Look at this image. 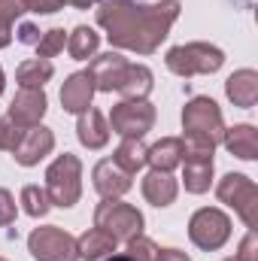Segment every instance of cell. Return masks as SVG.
Here are the masks:
<instances>
[{
	"instance_id": "9",
	"label": "cell",
	"mask_w": 258,
	"mask_h": 261,
	"mask_svg": "<svg viewBox=\"0 0 258 261\" xmlns=\"http://www.w3.org/2000/svg\"><path fill=\"white\" fill-rule=\"evenodd\" d=\"M155 107L149 100H119L113 110H110V119L107 125L113 134L119 137H134V140H143L149 130L155 128Z\"/></svg>"
},
{
	"instance_id": "31",
	"label": "cell",
	"mask_w": 258,
	"mask_h": 261,
	"mask_svg": "<svg viewBox=\"0 0 258 261\" xmlns=\"http://www.w3.org/2000/svg\"><path fill=\"white\" fill-rule=\"evenodd\" d=\"M15 213H18V206H15L12 192H9V189H0V228L12 225V222H15Z\"/></svg>"
},
{
	"instance_id": "39",
	"label": "cell",
	"mask_w": 258,
	"mask_h": 261,
	"mask_svg": "<svg viewBox=\"0 0 258 261\" xmlns=\"http://www.w3.org/2000/svg\"><path fill=\"white\" fill-rule=\"evenodd\" d=\"M225 261H237V258H225Z\"/></svg>"
},
{
	"instance_id": "6",
	"label": "cell",
	"mask_w": 258,
	"mask_h": 261,
	"mask_svg": "<svg viewBox=\"0 0 258 261\" xmlns=\"http://www.w3.org/2000/svg\"><path fill=\"white\" fill-rule=\"evenodd\" d=\"M216 195L225 206H231L249 231L258 228V186L246 173H225L216 186Z\"/></svg>"
},
{
	"instance_id": "5",
	"label": "cell",
	"mask_w": 258,
	"mask_h": 261,
	"mask_svg": "<svg viewBox=\"0 0 258 261\" xmlns=\"http://www.w3.org/2000/svg\"><path fill=\"white\" fill-rule=\"evenodd\" d=\"M143 225V213L134 203H125L122 197H104L94 210V228H104L116 243H131L134 237H140Z\"/></svg>"
},
{
	"instance_id": "30",
	"label": "cell",
	"mask_w": 258,
	"mask_h": 261,
	"mask_svg": "<svg viewBox=\"0 0 258 261\" xmlns=\"http://www.w3.org/2000/svg\"><path fill=\"white\" fill-rule=\"evenodd\" d=\"M24 130L28 128H21V125L12 122L9 116H3V119H0V152H12V149L18 146V140L24 137Z\"/></svg>"
},
{
	"instance_id": "21",
	"label": "cell",
	"mask_w": 258,
	"mask_h": 261,
	"mask_svg": "<svg viewBox=\"0 0 258 261\" xmlns=\"http://www.w3.org/2000/svg\"><path fill=\"white\" fill-rule=\"evenodd\" d=\"M116 240L104 231V228H88L85 234L76 237V252H79V261H104L107 255L116 252Z\"/></svg>"
},
{
	"instance_id": "14",
	"label": "cell",
	"mask_w": 258,
	"mask_h": 261,
	"mask_svg": "<svg viewBox=\"0 0 258 261\" xmlns=\"http://www.w3.org/2000/svg\"><path fill=\"white\" fill-rule=\"evenodd\" d=\"M91 100H94L91 73H88V70L70 73V76L64 79V85H61V107H64V113L79 116V113H85V110L91 107Z\"/></svg>"
},
{
	"instance_id": "11",
	"label": "cell",
	"mask_w": 258,
	"mask_h": 261,
	"mask_svg": "<svg viewBox=\"0 0 258 261\" xmlns=\"http://www.w3.org/2000/svg\"><path fill=\"white\" fill-rule=\"evenodd\" d=\"M52 149H55V134L46 125H34V128L24 130V137L12 149V158L21 167H37L46 155H52Z\"/></svg>"
},
{
	"instance_id": "2",
	"label": "cell",
	"mask_w": 258,
	"mask_h": 261,
	"mask_svg": "<svg viewBox=\"0 0 258 261\" xmlns=\"http://www.w3.org/2000/svg\"><path fill=\"white\" fill-rule=\"evenodd\" d=\"M225 137V119L222 110L213 97L197 94L183 107V140L194 143H207V146H219Z\"/></svg>"
},
{
	"instance_id": "16",
	"label": "cell",
	"mask_w": 258,
	"mask_h": 261,
	"mask_svg": "<svg viewBox=\"0 0 258 261\" xmlns=\"http://www.w3.org/2000/svg\"><path fill=\"white\" fill-rule=\"evenodd\" d=\"M76 137H79V143L85 149H104L110 143V125H107L104 113L94 110V107H88L85 113H79V119H76Z\"/></svg>"
},
{
	"instance_id": "40",
	"label": "cell",
	"mask_w": 258,
	"mask_h": 261,
	"mask_svg": "<svg viewBox=\"0 0 258 261\" xmlns=\"http://www.w3.org/2000/svg\"><path fill=\"white\" fill-rule=\"evenodd\" d=\"M0 261H6V258H0Z\"/></svg>"
},
{
	"instance_id": "17",
	"label": "cell",
	"mask_w": 258,
	"mask_h": 261,
	"mask_svg": "<svg viewBox=\"0 0 258 261\" xmlns=\"http://www.w3.org/2000/svg\"><path fill=\"white\" fill-rule=\"evenodd\" d=\"M140 189H143V197H146L152 206H158V210L170 206V203L176 200V195H179V182H176L170 173H161V170H149V173L143 176Z\"/></svg>"
},
{
	"instance_id": "20",
	"label": "cell",
	"mask_w": 258,
	"mask_h": 261,
	"mask_svg": "<svg viewBox=\"0 0 258 261\" xmlns=\"http://www.w3.org/2000/svg\"><path fill=\"white\" fill-rule=\"evenodd\" d=\"M222 146L240 158V161H255L258 158V130L252 125H234V128H225V137H222Z\"/></svg>"
},
{
	"instance_id": "12",
	"label": "cell",
	"mask_w": 258,
	"mask_h": 261,
	"mask_svg": "<svg viewBox=\"0 0 258 261\" xmlns=\"http://www.w3.org/2000/svg\"><path fill=\"white\" fill-rule=\"evenodd\" d=\"M91 182H94V192L100 197H122L131 192V186H134V176L125 173L113 158H104V161H97L94 164V170H91Z\"/></svg>"
},
{
	"instance_id": "26",
	"label": "cell",
	"mask_w": 258,
	"mask_h": 261,
	"mask_svg": "<svg viewBox=\"0 0 258 261\" xmlns=\"http://www.w3.org/2000/svg\"><path fill=\"white\" fill-rule=\"evenodd\" d=\"M18 203H21V210H24L31 219H43V216L52 210L46 189H40V186H24L21 195H18Z\"/></svg>"
},
{
	"instance_id": "32",
	"label": "cell",
	"mask_w": 258,
	"mask_h": 261,
	"mask_svg": "<svg viewBox=\"0 0 258 261\" xmlns=\"http://www.w3.org/2000/svg\"><path fill=\"white\" fill-rule=\"evenodd\" d=\"M234 258L237 261H258V237H255V231H246V237L240 240Z\"/></svg>"
},
{
	"instance_id": "1",
	"label": "cell",
	"mask_w": 258,
	"mask_h": 261,
	"mask_svg": "<svg viewBox=\"0 0 258 261\" xmlns=\"http://www.w3.org/2000/svg\"><path fill=\"white\" fill-rule=\"evenodd\" d=\"M183 12L179 0L158 3H134V0H97L94 18L104 28L113 49H125L137 55H152L167 40L170 28Z\"/></svg>"
},
{
	"instance_id": "37",
	"label": "cell",
	"mask_w": 258,
	"mask_h": 261,
	"mask_svg": "<svg viewBox=\"0 0 258 261\" xmlns=\"http://www.w3.org/2000/svg\"><path fill=\"white\" fill-rule=\"evenodd\" d=\"M104 261H131V258L125 255V252H113V255H107Z\"/></svg>"
},
{
	"instance_id": "10",
	"label": "cell",
	"mask_w": 258,
	"mask_h": 261,
	"mask_svg": "<svg viewBox=\"0 0 258 261\" xmlns=\"http://www.w3.org/2000/svg\"><path fill=\"white\" fill-rule=\"evenodd\" d=\"M46 110H49V97L43 88H18L15 97L9 100L6 116L18 122L21 128H34V125H43Z\"/></svg>"
},
{
	"instance_id": "38",
	"label": "cell",
	"mask_w": 258,
	"mask_h": 261,
	"mask_svg": "<svg viewBox=\"0 0 258 261\" xmlns=\"http://www.w3.org/2000/svg\"><path fill=\"white\" fill-rule=\"evenodd\" d=\"M3 88H6V76H3V67H0V94H3Z\"/></svg>"
},
{
	"instance_id": "23",
	"label": "cell",
	"mask_w": 258,
	"mask_h": 261,
	"mask_svg": "<svg viewBox=\"0 0 258 261\" xmlns=\"http://www.w3.org/2000/svg\"><path fill=\"white\" fill-rule=\"evenodd\" d=\"M97 46H100V34H97L94 28H88V24L73 28L70 37H67V52H70L73 61H88V58H94V55H97Z\"/></svg>"
},
{
	"instance_id": "36",
	"label": "cell",
	"mask_w": 258,
	"mask_h": 261,
	"mask_svg": "<svg viewBox=\"0 0 258 261\" xmlns=\"http://www.w3.org/2000/svg\"><path fill=\"white\" fill-rule=\"evenodd\" d=\"M64 6H73V9H88V6H94L97 0H61Z\"/></svg>"
},
{
	"instance_id": "35",
	"label": "cell",
	"mask_w": 258,
	"mask_h": 261,
	"mask_svg": "<svg viewBox=\"0 0 258 261\" xmlns=\"http://www.w3.org/2000/svg\"><path fill=\"white\" fill-rule=\"evenodd\" d=\"M158 261H192V258L179 249H158Z\"/></svg>"
},
{
	"instance_id": "13",
	"label": "cell",
	"mask_w": 258,
	"mask_h": 261,
	"mask_svg": "<svg viewBox=\"0 0 258 261\" xmlns=\"http://www.w3.org/2000/svg\"><path fill=\"white\" fill-rule=\"evenodd\" d=\"M131 61L122 58L119 52H104V55H94L88 73H91V82H94V91H104V94H113L122 82V73Z\"/></svg>"
},
{
	"instance_id": "28",
	"label": "cell",
	"mask_w": 258,
	"mask_h": 261,
	"mask_svg": "<svg viewBox=\"0 0 258 261\" xmlns=\"http://www.w3.org/2000/svg\"><path fill=\"white\" fill-rule=\"evenodd\" d=\"M67 46V34L64 28H52V31H46L43 37H40V43H37V58H46V61H52L55 55H61Z\"/></svg>"
},
{
	"instance_id": "24",
	"label": "cell",
	"mask_w": 258,
	"mask_h": 261,
	"mask_svg": "<svg viewBox=\"0 0 258 261\" xmlns=\"http://www.w3.org/2000/svg\"><path fill=\"white\" fill-rule=\"evenodd\" d=\"M52 76H55V64L46 61V58H28V61H21L18 70H15L18 88H43Z\"/></svg>"
},
{
	"instance_id": "15",
	"label": "cell",
	"mask_w": 258,
	"mask_h": 261,
	"mask_svg": "<svg viewBox=\"0 0 258 261\" xmlns=\"http://www.w3.org/2000/svg\"><path fill=\"white\" fill-rule=\"evenodd\" d=\"M225 94L234 107L240 110H252L258 103V73L252 67H243V70H234L228 79H225Z\"/></svg>"
},
{
	"instance_id": "34",
	"label": "cell",
	"mask_w": 258,
	"mask_h": 261,
	"mask_svg": "<svg viewBox=\"0 0 258 261\" xmlns=\"http://www.w3.org/2000/svg\"><path fill=\"white\" fill-rule=\"evenodd\" d=\"M15 37H18V43H24V46H37L43 34H40L37 24H21V28L15 31Z\"/></svg>"
},
{
	"instance_id": "29",
	"label": "cell",
	"mask_w": 258,
	"mask_h": 261,
	"mask_svg": "<svg viewBox=\"0 0 258 261\" xmlns=\"http://www.w3.org/2000/svg\"><path fill=\"white\" fill-rule=\"evenodd\" d=\"M125 246H128V252H125V255H128L131 261H158V246H155L149 237H143V234H140V237H134V240L125 243Z\"/></svg>"
},
{
	"instance_id": "22",
	"label": "cell",
	"mask_w": 258,
	"mask_h": 261,
	"mask_svg": "<svg viewBox=\"0 0 258 261\" xmlns=\"http://www.w3.org/2000/svg\"><path fill=\"white\" fill-rule=\"evenodd\" d=\"M183 186H186V192L189 195H203V192H210V186H213V161H200V158H186L183 164Z\"/></svg>"
},
{
	"instance_id": "18",
	"label": "cell",
	"mask_w": 258,
	"mask_h": 261,
	"mask_svg": "<svg viewBox=\"0 0 258 261\" xmlns=\"http://www.w3.org/2000/svg\"><path fill=\"white\" fill-rule=\"evenodd\" d=\"M146 164L161 173H173L183 164V137H161L146 149Z\"/></svg>"
},
{
	"instance_id": "19",
	"label": "cell",
	"mask_w": 258,
	"mask_h": 261,
	"mask_svg": "<svg viewBox=\"0 0 258 261\" xmlns=\"http://www.w3.org/2000/svg\"><path fill=\"white\" fill-rule=\"evenodd\" d=\"M155 88V76L146 64H128L122 73V82H119V94L122 100H146Z\"/></svg>"
},
{
	"instance_id": "25",
	"label": "cell",
	"mask_w": 258,
	"mask_h": 261,
	"mask_svg": "<svg viewBox=\"0 0 258 261\" xmlns=\"http://www.w3.org/2000/svg\"><path fill=\"white\" fill-rule=\"evenodd\" d=\"M146 143L143 140H134V137H122V143L116 146V155H113V161L125 170V173H140L143 167H146Z\"/></svg>"
},
{
	"instance_id": "33",
	"label": "cell",
	"mask_w": 258,
	"mask_h": 261,
	"mask_svg": "<svg viewBox=\"0 0 258 261\" xmlns=\"http://www.w3.org/2000/svg\"><path fill=\"white\" fill-rule=\"evenodd\" d=\"M21 3H24L28 12H37V15H52V12L64 9L61 0H21Z\"/></svg>"
},
{
	"instance_id": "7",
	"label": "cell",
	"mask_w": 258,
	"mask_h": 261,
	"mask_svg": "<svg viewBox=\"0 0 258 261\" xmlns=\"http://www.w3.org/2000/svg\"><path fill=\"white\" fill-rule=\"evenodd\" d=\"M189 240L203 252H216L231 240V216L219 206H200L189 219Z\"/></svg>"
},
{
	"instance_id": "4",
	"label": "cell",
	"mask_w": 258,
	"mask_h": 261,
	"mask_svg": "<svg viewBox=\"0 0 258 261\" xmlns=\"http://www.w3.org/2000/svg\"><path fill=\"white\" fill-rule=\"evenodd\" d=\"M164 64H167L170 73H176V76H183V79L210 76V73L222 70L225 52H222L219 46H213V43H183V46L167 49Z\"/></svg>"
},
{
	"instance_id": "27",
	"label": "cell",
	"mask_w": 258,
	"mask_h": 261,
	"mask_svg": "<svg viewBox=\"0 0 258 261\" xmlns=\"http://www.w3.org/2000/svg\"><path fill=\"white\" fill-rule=\"evenodd\" d=\"M28 9L21 0H0V49H6L12 43V24L15 18H21Z\"/></svg>"
},
{
	"instance_id": "3",
	"label": "cell",
	"mask_w": 258,
	"mask_h": 261,
	"mask_svg": "<svg viewBox=\"0 0 258 261\" xmlns=\"http://www.w3.org/2000/svg\"><path fill=\"white\" fill-rule=\"evenodd\" d=\"M43 189H46L52 206H61V210L76 206L82 197V161L70 152L58 155L46 167V186Z\"/></svg>"
},
{
	"instance_id": "8",
	"label": "cell",
	"mask_w": 258,
	"mask_h": 261,
	"mask_svg": "<svg viewBox=\"0 0 258 261\" xmlns=\"http://www.w3.org/2000/svg\"><path fill=\"white\" fill-rule=\"evenodd\" d=\"M28 252L34 261H79L76 237L58 225H43L28 234Z\"/></svg>"
}]
</instances>
